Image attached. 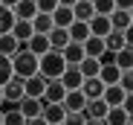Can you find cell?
<instances>
[{
	"mask_svg": "<svg viewBox=\"0 0 133 125\" xmlns=\"http://www.w3.org/2000/svg\"><path fill=\"white\" fill-rule=\"evenodd\" d=\"M66 70V61L61 58V52H55V50H49L46 55H41L38 58V73L46 79V81H55V79H61V73Z\"/></svg>",
	"mask_w": 133,
	"mask_h": 125,
	"instance_id": "6da1fadb",
	"label": "cell"
},
{
	"mask_svg": "<svg viewBox=\"0 0 133 125\" xmlns=\"http://www.w3.org/2000/svg\"><path fill=\"white\" fill-rule=\"evenodd\" d=\"M35 73H38V58H35L26 47H20V50L12 55V76L29 79V76H35Z\"/></svg>",
	"mask_w": 133,
	"mask_h": 125,
	"instance_id": "7a4b0ae2",
	"label": "cell"
},
{
	"mask_svg": "<svg viewBox=\"0 0 133 125\" xmlns=\"http://www.w3.org/2000/svg\"><path fill=\"white\" fill-rule=\"evenodd\" d=\"M0 93H3V105L6 108H17V102L23 99V79L12 76L3 87H0Z\"/></svg>",
	"mask_w": 133,
	"mask_h": 125,
	"instance_id": "3957f363",
	"label": "cell"
},
{
	"mask_svg": "<svg viewBox=\"0 0 133 125\" xmlns=\"http://www.w3.org/2000/svg\"><path fill=\"white\" fill-rule=\"evenodd\" d=\"M43 105H46L43 99H32V96H23V99L17 102V111L23 114V119H35V116H41V114H43Z\"/></svg>",
	"mask_w": 133,
	"mask_h": 125,
	"instance_id": "277c9868",
	"label": "cell"
},
{
	"mask_svg": "<svg viewBox=\"0 0 133 125\" xmlns=\"http://www.w3.org/2000/svg\"><path fill=\"white\" fill-rule=\"evenodd\" d=\"M43 90H46V79L41 73L23 79V96H32V99H43Z\"/></svg>",
	"mask_w": 133,
	"mask_h": 125,
	"instance_id": "5b68a950",
	"label": "cell"
},
{
	"mask_svg": "<svg viewBox=\"0 0 133 125\" xmlns=\"http://www.w3.org/2000/svg\"><path fill=\"white\" fill-rule=\"evenodd\" d=\"M87 26H90V35H96V38H107L110 32H113L107 15H93L90 20H87Z\"/></svg>",
	"mask_w": 133,
	"mask_h": 125,
	"instance_id": "8992f818",
	"label": "cell"
},
{
	"mask_svg": "<svg viewBox=\"0 0 133 125\" xmlns=\"http://www.w3.org/2000/svg\"><path fill=\"white\" fill-rule=\"evenodd\" d=\"M61 85H64V90H81V85H84V76L78 73V67H70L66 64V70L61 73Z\"/></svg>",
	"mask_w": 133,
	"mask_h": 125,
	"instance_id": "52a82bcc",
	"label": "cell"
},
{
	"mask_svg": "<svg viewBox=\"0 0 133 125\" xmlns=\"http://www.w3.org/2000/svg\"><path fill=\"white\" fill-rule=\"evenodd\" d=\"M107 17H110V26H113V32H124V29H130V26H133V15H130V12L113 9Z\"/></svg>",
	"mask_w": 133,
	"mask_h": 125,
	"instance_id": "ba28073f",
	"label": "cell"
},
{
	"mask_svg": "<svg viewBox=\"0 0 133 125\" xmlns=\"http://www.w3.org/2000/svg\"><path fill=\"white\" fill-rule=\"evenodd\" d=\"M43 122L46 125H61L64 122V116H66V111H64V105L61 102H52V105H43Z\"/></svg>",
	"mask_w": 133,
	"mask_h": 125,
	"instance_id": "9c48e42d",
	"label": "cell"
},
{
	"mask_svg": "<svg viewBox=\"0 0 133 125\" xmlns=\"http://www.w3.org/2000/svg\"><path fill=\"white\" fill-rule=\"evenodd\" d=\"M64 111L66 114H75V111H84V105H87V99H84V93L81 90H66V96H64Z\"/></svg>",
	"mask_w": 133,
	"mask_h": 125,
	"instance_id": "30bf717a",
	"label": "cell"
},
{
	"mask_svg": "<svg viewBox=\"0 0 133 125\" xmlns=\"http://www.w3.org/2000/svg\"><path fill=\"white\" fill-rule=\"evenodd\" d=\"M124 96H130V93H124L119 85H110V87L101 90V99H104V105H107V108H119L122 102H124Z\"/></svg>",
	"mask_w": 133,
	"mask_h": 125,
	"instance_id": "8fae6325",
	"label": "cell"
},
{
	"mask_svg": "<svg viewBox=\"0 0 133 125\" xmlns=\"http://www.w3.org/2000/svg\"><path fill=\"white\" fill-rule=\"evenodd\" d=\"M12 15H15V20H29V23H32V17L38 15L35 0H17V6L12 9Z\"/></svg>",
	"mask_w": 133,
	"mask_h": 125,
	"instance_id": "7c38bea8",
	"label": "cell"
},
{
	"mask_svg": "<svg viewBox=\"0 0 133 125\" xmlns=\"http://www.w3.org/2000/svg\"><path fill=\"white\" fill-rule=\"evenodd\" d=\"M107 111H110V108L104 105L101 96H98V99H87V105H84V116H87V119H104Z\"/></svg>",
	"mask_w": 133,
	"mask_h": 125,
	"instance_id": "4fadbf2b",
	"label": "cell"
},
{
	"mask_svg": "<svg viewBox=\"0 0 133 125\" xmlns=\"http://www.w3.org/2000/svg\"><path fill=\"white\" fill-rule=\"evenodd\" d=\"M46 41H49V50L61 52L66 44H70V35H66V29H58V26H52V29L46 32Z\"/></svg>",
	"mask_w": 133,
	"mask_h": 125,
	"instance_id": "5bb4252c",
	"label": "cell"
},
{
	"mask_svg": "<svg viewBox=\"0 0 133 125\" xmlns=\"http://www.w3.org/2000/svg\"><path fill=\"white\" fill-rule=\"evenodd\" d=\"M26 50H29V52H32L35 58L46 55V52H49V41H46V35H38V32H35V35H32V38L26 41Z\"/></svg>",
	"mask_w": 133,
	"mask_h": 125,
	"instance_id": "9a60e30c",
	"label": "cell"
},
{
	"mask_svg": "<svg viewBox=\"0 0 133 125\" xmlns=\"http://www.w3.org/2000/svg\"><path fill=\"white\" fill-rule=\"evenodd\" d=\"M66 35H70V41H72V44H84V41L90 38V26H87V23H81V20H72V23L66 26Z\"/></svg>",
	"mask_w": 133,
	"mask_h": 125,
	"instance_id": "2e32d148",
	"label": "cell"
},
{
	"mask_svg": "<svg viewBox=\"0 0 133 125\" xmlns=\"http://www.w3.org/2000/svg\"><path fill=\"white\" fill-rule=\"evenodd\" d=\"M61 58H64L70 67H78V61L84 58V47H81V44H72V41H70V44L61 50Z\"/></svg>",
	"mask_w": 133,
	"mask_h": 125,
	"instance_id": "e0dca14e",
	"label": "cell"
},
{
	"mask_svg": "<svg viewBox=\"0 0 133 125\" xmlns=\"http://www.w3.org/2000/svg\"><path fill=\"white\" fill-rule=\"evenodd\" d=\"M64 96H66V90H64V85L55 79V81H46V90H43V102L46 105H52V102H64Z\"/></svg>",
	"mask_w": 133,
	"mask_h": 125,
	"instance_id": "ac0fdd59",
	"label": "cell"
},
{
	"mask_svg": "<svg viewBox=\"0 0 133 125\" xmlns=\"http://www.w3.org/2000/svg\"><path fill=\"white\" fill-rule=\"evenodd\" d=\"M96 12H93V0H75L72 3V17L81 20V23H87Z\"/></svg>",
	"mask_w": 133,
	"mask_h": 125,
	"instance_id": "d6986e66",
	"label": "cell"
},
{
	"mask_svg": "<svg viewBox=\"0 0 133 125\" xmlns=\"http://www.w3.org/2000/svg\"><path fill=\"white\" fill-rule=\"evenodd\" d=\"M119 76H122V70L116 67V64H101V70H98V81H101V85L104 87H110V85H116V81H119Z\"/></svg>",
	"mask_w": 133,
	"mask_h": 125,
	"instance_id": "ffe728a7",
	"label": "cell"
},
{
	"mask_svg": "<svg viewBox=\"0 0 133 125\" xmlns=\"http://www.w3.org/2000/svg\"><path fill=\"white\" fill-rule=\"evenodd\" d=\"M98 70H101L98 58H90V55H84V58L78 61V73H81L84 79H96V76H98Z\"/></svg>",
	"mask_w": 133,
	"mask_h": 125,
	"instance_id": "44dd1931",
	"label": "cell"
},
{
	"mask_svg": "<svg viewBox=\"0 0 133 125\" xmlns=\"http://www.w3.org/2000/svg\"><path fill=\"white\" fill-rule=\"evenodd\" d=\"M20 47H23V44H20V41L12 35V32H6V35H0V55H6V58H12Z\"/></svg>",
	"mask_w": 133,
	"mask_h": 125,
	"instance_id": "7402d4cb",
	"label": "cell"
},
{
	"mask_svg": "<svg viewBox=\"0 0 133 125\" xmlns=\"http://www.w3.org/2000/svg\"><path fill=\"white\" fill-rule=\"evenodd\" d=\"M49 17H52V26H58V29H66V26L75 20V17H72V9H66V6H58Z\"/></svg>",
	"mask_w": 133,
	"mask_h": 125,
	"instance_id": "603a6c76",
	"label": "cell"
},
{
	"mask_svg": "<svg viewBox=\"0 0 133 125\" xmlns=\"http://www.w3.org/2000/svg\"><path fill=\"white\" fill-rule=\"evenodd\" d=\"M113 64L119 70H133V47H122L119 52H113Z\"/></svg>",
	"mask_w": 133,
	"mask_h": 125,
	"instance_id": "cb8c5ba5",
	"label": "cell"
},
{
	"mask_svg": "<svg viewBox=\"0 0 133 125\" xmlns=\"http://www.w3.org/2000/svg\"><path fill=\"white\" fill-rule=\"evenodd\" d=\"M81 47H84V55H90V58H98V55L104 52V38H96V35H90V38H87Z\"/></svg>",
	"mask_w": 133,
	"mask_h": 125,
	"instance_id": "d4e9b609",
	"label": "cell"
},
{
	"mask_svg": "<svg viewBox=\"0 0 133 125\" xmlns=\"http://www.w3.org/2000/svg\"><path fill=\"white\" fill-rule=\"evenodd\" d=\"M12 35L20 41V44H26V41H29L35 32H32V23H29V20H15V26H12Z\"/></svg>",
	"mask_w": 133,
	"mask_h": 125,
	"instance_id": "484cf974",
	"label": "cell"
},
{
	"mask_svg": "<svg viewBox=\"0 0 133 125\" xmlns=\"http://www.w3.org/2000/svg\"><path fill=\"white\" fill-rule=\"evenodd\" d=\"M101 90H104V85H101L98 79H84V85H81L84 99H98V96H101Z\"/></svg>",
	"mask_w": 133,
	"mask_h": 125,
	"instance_id": "4316f807",
	"label": "cell"
},
{
	"mask_svg": "<svg viewBox=\"0 0 133 125\" xmlns=\"http://www.w3.org/2000/svg\"><path fill=\"white\" fill-rule=\"evenodd\" d=\"M104 125H130V116L122 111V108H110L104 114Z\"/></svg>",
	"mask_w": 133,
	"mask_h": 125,
	"instance_id": "83f0119b",
	"label": "cell"
},
{
	"mask_svg": "<svg viewBox=\"0 0 133 125\" xmlns=\"http://www.w3.org/2000/svg\"><path fill=\"white\" fill-rule=\"evenodd\" d=\"M49 29H52V17H49V15H43V12H38V15L32 17V32L46 35Z\"/></svg>",
	"mask_w": 133,
	"mask_h": 125,
	"instance_id": "f1b7e54d",
	"label": "cell"
},
{
	"mask_svg": "<svg viewBox=\"0 0 133 125\" xmlns=\"http://www.w3.org/2000/svg\"><path fill=\"white\" fill-rule=\"evenodd\" d=\"M3 111V125H26V119H23V114H20L17 108H0Z\"/></svg>",
	"mask_w": 133,
	"mask_h": 125,
	"instance_id": "f546056e",
	"label": "cell"
},
{
	"mask_svg": "<svg viewBox=\"0 0 133 125\" xmlns=\"http://www.w3.org/2000/svg\"><path fill=\"white\" fill-rule=\"evenodd\" d=\"M124 47V38H122V32H110L107 38H104V50L107 52H119Z\"/></svg>",
	"mask_w": 133,
	"mask_h": 125,
	"instance_id": "4dcf8cb0",
	"label": "cell"
},
{
	"mask_svg": "<svg viewBox=\"0 0 133 125\" xmlns=\"http://www.w3.org/2000/svg\"><path fill=\"white\" fill-rule=\"evenodd\" d=\"M12 26H15V15H12V9H3V6H0V35L12 32Z\"/></svg>",
	"mask_w": 133,
	"mask_h": 125,
	"instance_id": "1f68e13d",
	"label": "cell"
},
{
	"mask_svg": "<svg viewBox=\"0 0 133 125\" xmlns=\"http://www.w3.org/2000/svg\"><path fill=\"white\" fill-rule=\"evenodd\" d=\"M9 79H12V58L0 55V87H3Z\"/></svg>",
	"mask_w": 133,
	"mask_h": 125,
	"instance_id": "d6a6232c",
	"label": "cell"
},
{
	"mask_svg": "<svg viewBox=\"0 0 133 125\" xmlns=\"http://www.w3.org/2000/svg\"><path fill=\"white\" fill-rule=\"evenodd\" d=\"M116 85H119L124 93H133V70H122V76H119Z\"/></svg>",
	"mask_w": 133,
	"mask_h": 125,
	"instance_id": "836d02e7",
	"label": "cell"
},
{
	"mask_svg": "<svg viewBox=\"0 0 133 125\" xmlns=\"http://www.w3.org/2000/svg\"><path fill=\"white\" fill-rule=\"evenodd\" d=\"M116 6H113V0H93V12L96 15H110Z\"/></svg>",
	"mask_w": 133,
	"mask_h": 125,
	"instance_id": "e575fe53",
	"label": "cell"
},
{
	"mask_svg": "<svg viewBox=\"0 0 133 125\" xmlns=\"http://www.w3.org/2000/svg\"><path fill=\"white\" fill-rule=\"evenodd\" d=\"M35 9L43 12V15H52L58 9V0H35Z\"/></svg>",
	"mask_w": 133,
	"mask_h": 125,
	"instance_id": "d590c367",
	"label": "cell"
},
{
	"mask_svg": "<svg viewBox=\"0 0 133 125\" xmlns=\"http://www.w3.org/2000/svg\"><path fill=\"white\" fill-rule=\"evenodd\" d=\"M84 122H87V116H84V111H75V114H66L61 125H84Z\"/></svg>",
	"mask_w": 133,
	"mask_h": 125,
	"instance_id": "8d00e7d4",
	"label": "cell"
},
{
	"mask_svg": "<svg viewBox=\"0 0 133 125\" xmlns=\"http://www.w3.org/2000/svg\"><path fill=\"white\" fill-rule=\"evenodd\" d=\"M113 6L122 9V12H130V9H133V0H113Z\"/></svg>",
	"mask_w": 133,
	"mask_h": 125,
	"instance_id": "74e56055",
	"label": "cell"
},
{
	"mask_svg": "<svg viewBox=\"0 0 133 125\" xmlns=\"http://www.w3.org/2000/svg\"><path fill=\"white\" fill-rule=\"evenodd\" d=\"M0 6H3V9H15L17 0H0Z\"/></svg>",
	"mask_w": 133,
	"mask_h": 125,
	"instance_id": "f35d334b",
	"label": "cell"
},
{
	"mask_svg": "<svg viewBox=\"0 0 133 125\" xmlns=\"http://www.w3.org/2000/svg\"><path fill=\"white\" fill-rule=\"evenodd\" d=\"M26 125H46V122H43V116H35V119H26Z\"/></svg>",
	"mask_w": 133,
	"mask_h": 125,
	"instance_id": "ab89813d",
	"label": "cell"
},
{
	"mask_svg": "<svg viewBox=\"0 0 133 125\" xmlns=\"http://www.w3.org/2000/svg\"><path fill=\"white\" fill-rule=\"evenodd\" d=\"M72 3L75 0H58V6H66V9H72Z\"/></svg>",
	"mask_w": 133,
	"mask_h": 125,
	"instance_id": "60d3db41",
	"label": "cell"
},
{
	"mask_svg": "<svg viewBox=\"0 0 133 125\" xmlns=\"http://www.w3.org/2000/svg\"><path fill=\"white\" fill-rule=\"evenodd\" d=\"M84 125H104V119H87Z\"/></svg>",
	"mask_w": 133,
	"mask_h": 125,
	"instance_id": "b9f144b4",
	"label": "cell"
},
{
	"mask_svg": "<svg viewBox=\"0 0 133 125\" xmlns=\"http://www.w3.org/2000/svg\"><path fill=\"white\" fill-rule=\"evenodd\" d=\"M0 108H3V93H0Z\"/></svg>",
	"mask_w": 133,
	"mask_h": 125,
	"instance_id": "7bdbcfd3",
	"label": "cell"
},
{
	"mask_svg": "<svg viewBox=\"0 0 133 125\" xmlns=\"http://www.w3.org/2000/svg\"><path fill=\"white\" fill-rule=\"evenodd\" d=\"M0 125H3V111H0Z\"/></svg>",
	"mask_w": 133,
	"mask_h": 125,
	"instance_id": "ee69618b",
	"label": "cell"
}]
</instances>
